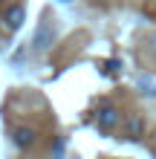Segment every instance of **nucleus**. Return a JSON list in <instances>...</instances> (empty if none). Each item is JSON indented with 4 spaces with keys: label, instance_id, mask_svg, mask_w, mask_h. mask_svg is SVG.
I'll use <instances>...</instances> for the list:
<instances>
[{
    "label": "nucleus",
    "instance_id": "1",
    "mask_svg": "<svg viewBox=\"0 0 156 159\" xmlns=\"http://www.w3.org/2000/svg\"><path fill=\"white\" fill-rule=\"evenodd\" d=\"M96 127L101 130V133H113V130L122 125V113H118V107L113 104H104V107H98L96 110Z\"/></svg>",
    "mask_w": 156,
    "mask_h": 159
},
{
    "label": "nucleus",
    "instance_id": "2",
    "mask_svg": "<svg viewBox=\"0 0 156 159\" xmlns=\"http://www.w3.org/2000/svg\"><path fill=\"white\" fill-rule=\"evenodd\" d=\"M55 41V29H52V23L49 20H41V26L35 29L32 35V52H47L49 46Z\"/></svg>",
    "mask_w": 156,
    "mask_h": 159
},
{
    "label": "nucleus",
    "instance_id": "3",
    "mask_svg": "<svg viewBox=\"0 0 156 159\" xmlns=\"http://www.w3.org/2000/svg\"><path fill=\"white\" fill-rule=\"evenodd\" d=\"M23 17H26V12H23V6H9L6 12H3V29H9V32H15V29H20V23H23Z\"/></svg>",
    "mask_w": 156,
    "mask_h": 159
},
{
    "label": "nucleus",
    "instance_id": "4",
    "mask_svg": "<svg viewBox=\"0 0 156 159\" xmlns=\"http://www.w3.org/2000/svg\"><path fill=\"white\" fill-rule=\"evenodd\" d=\"M12 142L20 148V151H26V148H32L35 142H38V133H35L32 127H15L12 130Z\"/></svg>",
    "mask_w": 156,
    "mask_h": 159
},
{
    "label": "nucleus",
    "instance_id": "5",
    "mask_svg": "<svg viewBox=\"0 0 156 159\" xmlns=\"http://www.w3.org/2000/svg\"><path fill=\"white\" fill-rule=\"evenodd\" d=\"M142 127H145V125H142L139 116H130V119L124 121V130H127V136H130V139H139V136H142Z\"/></svg>",
    "mask_w": 156,
    "mask_h": 159
},
{
    "label": "nucleus",
    "instance_id": "6",
    "mask_svg": "<svg viewBox=\"0 0 156 159\" xmlns=\"http://www.w3.org/2000/svg\"><path fill=\"white\" fill-rule=\"evenodd\" d=\"M139 90L145 93V96H153V98H156V84H153L150 78H139Z\"/></svg>",
    "mask_w": 156,
    "mask_h": 159
},
{
    "label": "nucleus",
    "instance_id": "7",
    "mask_svg": "<svg viewBox=\"0 0 156 159\" xmlns=\"http://www.w3.org/2000/svg\"><path fill=\"white\" fill-rule=\"evenodd\" d=\"M52 159H64V139H61V136L55 139V148H52Z\"/></svg>",
    "mask_w": 156,
    "mask_h": 159
},
{
    "label": "nucleus",
    "instance_id": "8",
    "mask_svg": "<svg viewBox=\"0 0 156 159\" xmlns=\"http://www.w3.org/2000/svg\"><path fill=\"white\" fill-rule=\"evenodd\" d=\"M150 52L156 55V35H153V38H150Z\"/></svg>",
    "mask_w": 156,
    "mask_h": 159
},
{
    "label": "nucleus",
    "instance_id": "9",
    "mask_svg": "<svg viewBox=\"0 0 156 159\" xmlns=\"http://www.w3.org/2000/svg\"><path fill=\"white\" fill-rule=\"evenodd\" d=\"M58 3H69V0H58Z\"/></svg>",
    "mask_w": 156,
    "mask_h": 159
}]
</instances>
